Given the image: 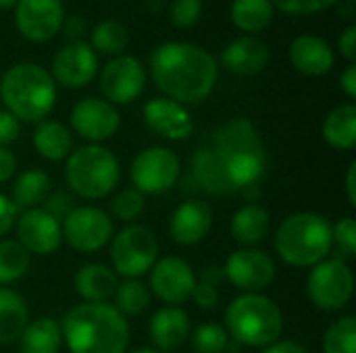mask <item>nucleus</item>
Wrapping results in <instances>:
<instances>
[{
    "label": "nucleus",
    "mask_w": 356,
    "mask_h": 353,
    "mask_svg": "<svg viewBox=\"0 0 356 353\" xmlns=\"http://www.w3.org/2000/svg\"><path fill=\"white\" fill-rule=\"evenodd\" d=\"M223 273L234 287L246 293H259L273 283L275 264L269 254L246 248L234 252L227 258Z\"/></svg>",
    "instance_id": "14"
},
{
    "label": "nucleus",
    "mask_w": 356,
    "mask_h": 353,
    "mask_svg": "<svg viewBox=\"0 0 356 353\" xmlns=\"http://www.w3.org/2000/svg\"><path fill=\"white\" fill-rule=\"evenodd\" d=\"M263 353H309L302 345H298V343H294V341H275V343H271L267 350Z\"/></svg>",
    "instance_id": "49"
},
{
    "label": "nucleus",
    "mask_w": 356,
    "mask_h": 353,
    "mask_svg": "<svg viewBox=\"0 0 356 353\" xmlns=\"http://www.w3.org/2000/svg\"><path fill=\"white\" fill-rule=\"evenodd\" d=\"M90 40H92L90 46H92L94 52L119 56L125 50L127 42H129V33L123 27V23L106 19V21H100V23L94 25Z\"/></svg>",
    "instance_id": "32"
},
{
    "label": "nucleus",
    "mask_w": 356,
    "mask_h": 353,
    "mask_svg": "<svg viewBox=\"0 0 356 353\" xmlns=\"http://www.w3.org/2000/svg\"><path fill=\"white\" fill-rule=\"evenodd\" d=\"M267 166L265 146L254 125L232 119L213 133V141L194 156V177L211 193H234L257 187Z\"/></svg>",
    "instance_id": "1"
},
{
    "label": "nucleus",
    "mask_w": 356,
    "mask_h": 353,
    "mask_svg": "<svg viewBox=\"0 0 356 353\" xmlns=\"http://www.w3.org/2000/svg\"><path fill=\"white\" fill-rule=\"evenodd\" d=\"M65 21L63 0H19L15 6L17 31L35 44L52 40Z\"/></svg>",
    "instance_id": "12"
},
{
    "label": "nucleus",
    "mask_w": 356,
    "mask_h": 353,
    "mask_svg": "<svg viewBox=\"0 0 356 353\" xmlns=\"http://www.w3.org/2000/svg\"><path fill=\"white\" fill-rule=\"evenodd\" d=\"M221 64L240 77L257 75L269 64V48L254 35L236 37L221 50Z\"/></svg>",
    "instance_id": "21"
},
{
    "label": "nucleus",
    "mask_w": 356,
    "mask_h": 353,
    "mask_svg": "<svg viewBox=\"0 0 356 353\" xmlns=\"http://www.w3.org/2000/svg\"><path fill=\"white\" fill-rule=\"evenodd\" d=\"M146 125L165 139L181 141L188 139L194 131V123L184 104L171 98H152L144 106Z\"/></svg>",
    "instance_id": "19"
},
{
    "label": "nucleus",
    "mask_w": 356,
    "mask_h": 353,
    "mask_svg": "<svg viewBox=\"0 0 356 353\" xmlns=\"http://www.w3.org/2000/svg\"><path fill=\"white\" fill-rule=\"evenodd\" d=\"M338 48H340V54L346 58V60H350V64L356 60V27L355 25H350V27H346L342 33H340V37H338Z\"/></svg>",
    "instance_id": "45"
},
{
    "label": "nucleus",
    "mask_w": 356,
    "mask_h": 353,
    "mask_svg": "<svg viewBox=\"0 0 356 353\" xmlns=\"http://www.w3.org/2000/svg\"><path fill=\"white\" fill-rule=\"evenodd\" d=\"M63 239L77 252L90 254L102 250L113 237L111 216L94 206L73 208L63 223Z\"/></svg>",
    "instance_id": "11"
},
{
    "label": "nucleus",
    "mask_w": 356,
    "mask_h": 353,
    "mask_svg": "<svg viewBox=\"0 0 356 353\" xmlns=\"http://www.w3.org/2000/svg\"><path fill=\"white\" fill-rule=\"evenodd\" d=\"M273 6L286 15H315L340 0H271Z\"/></svg>",
    "instance_id": "39"
},
{
    "label": "nucleus",
    "mask_w": 356,
    "mask_h": 353,
    "mask_svg": "<svg viewBox=\"0 0 356 353\" xmlns=\"http://www.w3.org/2000/svg\"><path fill=\"white\" fill-rule=\"evenodd\" d=\"M323 137L332 148L338 150H353L356 146V108L353 102L336 106L325 123H323Z\"/></svg>",
    "instance_id": "29"
},
{
    "label": "nucleus",
    "mask_w": 356,
    "mask_h": 353,
    "mask_svg": "<svg viewBox=\"0 0 356 353\" xmlns=\"http://www.w3.org/2000/svg\"><path fill=\"white\" fill-rule=\"evenodd\" d=\"M156 87L179 104H198L211 96L219 64L204 48L190 42H165L150 56Z\"/></svg>",
    "instance_id": "2"
},
{
    "label": "nucleus",
    "mask_w": 356,
    "mask_h": 353,
    "mask_svg": "<svg viewBox=\"0 0 356 353\" xmlns=\"http://www.w3.org/2000/svg\"><path fill=\"white\" fill-rule=\"evenodd\" d=\"M119 110L102 98H83L71 110V125L77 135L90 141H104L119 129Z\"/></svg>",
    "instance_id": "18"
},
{
    "label": "nucleus",
    "mask_w": 356,
    "mask_h": 353,
    "mask_svg": "<svg viewBox=\"0 0 356 353\" xmlns=\"http://www.w3.org/2000/svg\"><path fill=\"white\" fill-rule=\"evenodd\" d=\"M0 98L17 121L40 123L56 104V83L44 67L19 62L2 75Z\"/></svg>",
    "instance_id": "4"
},
{
    "label": "nucleus",
    "mask_w": 356,
    "mask_h": 353,
    "mask_svg": "<svg viewBox=\"0 0 356 353\" xmlns=\"http://www.w3.org/2000/svg\"><path fill=\"white\" fill-rule=\"evenodd\" d=\"M60 341V327L52 318L44 316L27 322L25 331L19 337V353H58Z\"/></svg>",
    "instance_id": "28"
},
{
    "label": "nucleus",
    "mask_w": 356,
    "mask_h": 353,
    "mask_svg": "<svg viewBox=\"0 0 356 353\" xmlns=\"http://www.w3.org/2000/svg\"><path fill=\"white\" fill-rule=\"evenodd\" d=\"M146 71L136 56H115L100 71V89L106 96V102L129 104L144 92Z\"/></svg>",
    "instance_id": "13"
},
{
    "label": "nucleus",
    "mask_w": 356,
    "mask_h": 353,
    "mask_svg": "<svg viewBox=\"0 0 356 353\" xmlns=\"http://www.w3.org/2000/svg\"><path fill=\"white\" fill-rule=\"evenodd\" d=\"M290 62L305 75L321 77L334 67V50L319 35H298L290 44Z\"/></svg>",
    "instance_id": "22"
},
{
    "label": "nucleus",
    "mask_w": 356,
    "mask_h": 353,
    "mask_svg": "<svg viewBox=\"0 0 356 353\" xmlns=\"http://www.w3.org/2000/svg\"><path fill=\"white\" fill-rule=\"evenodd\" d=\"M169 15L175 27L188 29L202 17V0H173Z\"/></svg>",
    "instance_id": "38"
},
{
    "label": "nucleus",
    "mask_w": 356,
    "mask_h": 353,
    "mask_svg": "<svg viewBox=\"0 0 356 353\" xmlns=\"http://www.w3.org/2000/svg\"><path fill=\"white\" fill-rule=\"evenodd\" d=\"M65 35L73 42H81V35L86 33V21L81 17H69L63 21Z\"/></svg>",
    "instance_id": "46"
},
{
    "label": "nucleus",
    "mask_w": 356,
    "mask_h": 353,
    "mask_svg": "<svg viewBox=\"0 0 356 353\" xmlns=\"http://www.w3.org/2000/svg\"><path fill=\"white\" fill-rule=\"evenodd\" d=\"M19 121L8 110H0V148L13 144L19 137Z\"/></svg>",
    "instance_id": "42"
},
{
    "label": "nucleus",
    "mask_w": 356,
    "mask_h": 353,
    "mask_svg": "<svg viewBox=\"0 0 356 353\" xmlns=\"http://www.w3.org/2000/svg\"><path fill=\"white\" fill-rule=\"evenodd\" d=\"M29 322L25 300L13 289H0V345L19 341Z\"/></svg>",
    "instance_id": "25"
},
{
    "label": "nucleus",
    "mask_w": 356,
    "mask_h": 353,
    "mask_svg": "<svg viewBox=\"0 0 356 353\" xmlns=\"http://www.w3.org/2000/svg\"><path fill=\"white\" fill-rule=\"evenodd\" d=\"M213 227V212L200 200H188L171 216L169 235L179 246H194L202 241Z\"/></svg>",
    "instance_id": "20"
},
{
    "label": "nucleus",
    "mask_w": 356,
    "mask_h": 353,
    "mask_svg": "<svg viewBox=\"0 0 356 353\" xmlns=\"http://www.w3.org/2000/svg\"><path fill=\"white\" fill-rule=\"evenodd\" d=\"M15 169H17L15 156L6 148H0V183H4L6 179H10L13 173H15Z\"/></svg>",
    "instance_id": "48"
},
{
    "label": "nucleus",
    "mask_w": 356,
    "mask_h": 353,
    "mask_svg": "<svg viewBox=\"0 0 356 353\" xmlns=\"http://www.w3.org/2000/svg\"><path fill=\"white\" fill-rule=\"evenodd\" d=\"M275 6L271 0H234L232 21L238 29L246 33H259L267 29L273 21Z\"/></svg>",
    "instance_id": "31"
},
{
    "label": "nucleus",
    "mask_w": 356,
    "mask_h": 353,
    "mask_svg": "<svg viewBox=\"0 0 356 353\" xmlns=\"http://www.w3.org/2000/svg\"><path fill=\"white\" fill-rule=\"evenodd\" d=\"M75 291L90 304H104L117 289V275L104 264H86L73 279Z\"/></svg>",
    "instance_id": "24"
},
{
    "label": "nucleus",
    "mask_w": 356,
    "mask_h": 353,
    "mask_svg": "<svg viewBox=\"0 0 356 353\" xmlns=\"http://www.w3.org/2000/svg\"><path fill=\"white\" fill-rule=\"evenodd\" d=\"M159 256V241L150 229L142 225H129L121 229L111 246L113 268L127 279H138L148 273Z\"/></svg>",
    "instance_id": "8"
},
{
    "label": "nucleus",
    "mask_w": 356,
    "mask_h": 353,
    "mask_svg": "<svg viewBox=\"0 0 356 353\" xmlns=\"http://www.w3.org/2000/svg\"><path fill=\"white\" fill-rule=\"evenodd\" d=\"M33 148L46 160H63L73 150L71 131L58 121H40L33 131Z\"/></svg>",
    "instance_id": "27"
},
{
    "label": "nucleus",
    "mask_w": 356,
    "mask_h": 353,
    "mask_svg": "<svg viewBox=\"0 0 356 353\" xmlns=\"http://www.w3.org/2000/svg\"><path fill=\"white\" fill-rule=\"evenodd\" d=\"M29 268V252L15 239L0 241V283L19 281Z\"/></svg>",
    "instance_id": "33"
},
{
    "label": "nucleus",
    "mask_w": 356,
    "mask_h": 353,
    "mask_svg": "<svg viewBox=\"0 0 356 353\" xmlns=\"http://www.w3.org/2000/svg\"><path fill=\"white\" fill-rule=\"evenodd\" d=\"M150 287L159 300L169 306H181L192 298L196 277L192 266L181 258H163L150 268Z\"/></svg>",
    "instance_id": "16"
},
{
    "label": "nucleus",
    "mask_w": 356,
    "mask_h": 353,
    "mask_svg": "<svg viewBox=\"0 0 356 353\" xmlns=\"http://www.w3.org/2000/svg\"><path fill=\"white\" fill-rule=\"evenodd\" d=\"M227 335L248 347H269L284 331V316L275 302L261 293L236 298L225 312Z\"/></svg>",
    "instance_id": "6"
},
{
    "label": "nucleus",
    "mask_w": 356,
    "mask_h": 353,
    "mask_svg": "<svg viewBox=\"0 0 356 353\" xmlns=\"http://www.w3.org/2000/svg\"><path fill=\"white\" fill-rule=\"evenodd\" d=\"M271 229L269 212L259 204H248L240 208L232 218V235L242 246L261 243Z\"/></svg>",
    "instance_id": "26"
},
{
    "label": "nucleus",
    "mask_w": 356,
    "mask_h": 353,
    "mask_svg": "<svg viewBox=\"0 0 356 353\" xmlns=\"http://www.w3.org/2000/svg\"><path fill=\"white\" fill-rule=\"evenodd\" d=\"M188 335H190V320L179 306H167L159 310L150 320V341L161 352L179 347L188 339Z\"/></svg>",
    "instance_id": "23"
},
{
    "label": "nucleus",
    "mask_w": 356,
    "mask_h": 353,
    "mask_svg": "<svg viewBox=\"0 0 356 353\" xmlns=\"http://www.w3.org/2000/svg\"><path fill=\"white\" fill-rule=\"evenodd\" d=\"M44 210L46 212H50L56 221H65V216L73 210L71 208V198L67 196V193H54V196H50V198H46V206H44Z\"/></svg>",
    "instance_id": "43"
},
{
    "label": "nucleus",
    "mask_w": 356,
    "mask_h": 353,
    "mask_svg": "<svg viewBox=\"0 0 356 353\" xmlns=\"http://www.w3.org/2000/svg\"><path fill=\"white\" fill-rule=\"evenodd\" d=\"M48 73L54 79V83H60L63 87L77 89V87L88 85L96 77L98 56L90 44L71 42L54 54L52 67Z\"/></svg>",
    "instance_id": "15"
},
{
    "label": "nucleus",
    "mask_w": 356,
    "mask_h": 353,
    "mask_svg": "<svg viewBox=\"0 0 356 353\" xmlns=\"http://www.w3.org/2000/svg\"><path fill=\"white\" fill-rule=\"evenodd\" d=\"M131 353H161V352H156V350H150V347H142V350H136V352H131Z\"/></svg>",
    "instance_id": "52"
},
{
    "label": "nucleus",
    "mask_w": 356,
    "mask_h": 353,
    "mask_svg": "<svg viewBox=\"0 0 356 353\" xmlns=\"http://www.w3.org/2000/svg\"><path fill=\"white\" fill-rule=\"evenodd\" d=\"M346 196L350 206H356V160L350 162L348 166V175H346Z\"/></svg>",
    "instance_id": "50"
},
{
    "label": "nucleus",
    "mask_w": 356,
    "mask_h": 353,
    "mask_svg": "<svg viewBox=\"0 0 356 353\" xmlns=\"http://www.w3.org/2000/svg\"><path fill=\"white\" fill-rule=\"evenodd\" d=\"M229 345V335L221 325L207 322L196 329L192 337V347L196 353H223Z\"/></svg>",
    "instance_id": "36"
},
{
    "label": "nucleus",
    "mask_w": 356,
    "mask_h": 353,
    "mask_svg": "<svg viewBox=\"0 0 356 353\" xmlns=\"http://www.w3.org/2000/svg\"><path fill=\"white\" fill-rule=\"evenodd\" d=\"M17 216H19V210L15 208L13 200L0 193V237L13 229V225L17 223Z\"/></svg>",
    "instance_id": "44"
},
{
    "label": "nucleus",
    "mask_w": 356,
    "mask_h": 353,
    "mask_svg": "<svg viewBox=\"0 0 356 353\" xmlns=\"http://www.w3.org/2000/svg\"><path fill=\"white\" fill-rule=\"evenodd\" d=\"M355 291V279L353 270L344 260H321L313 266L309 281H307V293L311 302L325 312H336L344 308Z\"/></svg>",
    "instance_id": "9"
},
{
    "label": "nucleus",
    "mask_w": 356,
    "mask_h": 353,
    "mask_svg": "<svg viewBox=\"0 0 356 353\" xmlns=\"http://www.w3.org/2000/svg\"><path fill=\"white\" fill-rule=\"evenodd\" d=\"M332 246V225L325 216L315 212L288 216L275 233V252L286 264L296 268L319 264L325 260Z\"/></svg>",
    "instance_id": "5"
},
{
    "label": "nucleus",
    "mask_w": 356,
    "mask_h": 353,
    "mask_svg": "<svg viewBox=\"0 0 356 353\" xmlns=\"http://www.w3.org/2000/svg\"><path fill=\"white\" fill-rule=\"evenodd\" d=\"M179 158L169 148H148L140 152L129 169L131 183L140 193H163L171 189L179 177Z\"/></svg>",
    "instance_id": "10"
},
{
    "label": "nucleus",
    "mask_w": 356,
    "mask_h": 353,
    "mask_svg": "<svg viewBox=\"0 0 356 353\" xmlns=\"http://www.w3.org/2000/svg\"><path fill=\"white\" fill-rule=\"evenodd\" d=\"M340 87L342 92L348 96V100H355L356 98V67L355 64H348L344 69V73L340 75Z\"/></svg>",
    "instance_id": "47"
},
{
    "label": "nucleus",
    "mask_w": 356,
    "mask_h": 353,
    "mask_svg": "<svg viewBox=\"0 0 356 353\" xmlns=\"http://www.w3.org/2000/svg\"><path fill=\"white\" fill-rule=\"evenodd\" d=\"M17 241L29 252L40 256H50L58 250L63 241L60 221H56L44 208L25 210L17 216Z\"/></svg>",
    "instance_id": "17"
},
{
    "label": "nucleus",
    "mask_w": 356,
    "mask_h": 353,
    "mask_svg": "<svg viewBox=\"0 0 356 353\" xmlns=\"http://www.w3.org/2000/svg\"><path fill=\"white\" fill-rule=\"evenodd\" d=\"M192 298L194 302L200 306V308H207V310H213L219 302V293H217V287L213 281L204 279L202 283H196L194 291H192Z\"/></svg>",
    "instance_id": "41"
},
{
    "label": "nucleus",
    "mask_w": 356,
    "mask_h": 353,
    "mask_svg": "<svg viewBox=\"0 0 356 353\" xmlns=\"http://www.w3.org/2000/svg\"><path fill=\"white\" fill-rule=\"evenodd\" d=\"M323 352L356 353V320L353 316H344L330 325L323 335Z\"/></svg>",
    "instance_id": "34"
},
{
    "label": "nucleus",
    "mask_w": 356,
    "mask_h": 353,
    "mask_svg": "<svg viewBox=\"0 0 356 353\" xmlns=\"http://www.w3.org/2000/svg\"><path fill=\"white\" fill-rule=\"evenodd\" d=\"M19 0H0V8H15Z\"/></svg>",
    "instance_id": "51"
},
{
    "label": "nucleus",
    "mask_w": 356,
    "mask_h": 353,
    "mask_svg": "<svg viewBox=\"0 0 356 353\" xmlns=\"http://www.w3.org/2000/svg\"><path fill=\"white\" fill-rule=\"evenodd\" d=\"M115 300H117V310L121 314H129L136 316L140 312L146 310L148 302H150V293L146 289V285H142L136 279H127L121 285H117L115 289Z\"/></svg>",
    "instance_id": "35"
},
{
    "label": "nucleus",
    "mask_w": 356,
    "mask_h": 353,
    "mask_svg": "<svg viewBox=\"0 0 356 353\" xmlns=\"http://www.w3.org/2000/svg\"><path fill=\"white\" fill-rule=\"evenodd\" d=\"M332 241L344 252L346 256L356 254V223L353 216L342 218L336 227H332Z\"/></svg>",
    "instance_id": "40"
},
{
    "label": "nucleus",
    "mask_w": 356,
    "mask_h": 353,
    "mask_svg": "<svg viewBox=\"0 0 356 353\" xmlns=\"http://www.w3.org/2000/svg\"><path fill=\"white\" fill-rule=\"evenodd\" d=\"M119 175L121 171L117 156L98 144L83 146L67 156V183L77 196L86 200L106 198L117 187Z\"/></svg>",
    "instance_id": "7"
},
{
    "label": "nucleus",
    "mask_w": 356,
    "mask_h": 353,
    "mask_svg": "<svg viewBox=\"0 0 356 353\" xmlns=\"http://www.w3.org/2000/svg\"><path fill=\"white\" fill-rule=\"evenodd\" d=\"M71 353H125L129 325L111 304H79L69 310L60 325Z\"/></svg>",
    "instance_id": "3"
},
{
    "label": "nucleus",
    "mask_w": 356,
    "mask_h": 353,
    "mask_svg": "<svg viewBox=\"0 0 356 353\" xmlns=\"http://www.w3.org/2000/svg\"><path fill=\"white\" fill-rule=\"evenodd\" d=\"M50 177L44 171H25L13 185V204L17 210L40 208L50 193Z\"/></svg>",
    "instance_id": "30"
},
{
    "label": "nucleus",
    "mask_w": 356,
    "mask_h": 353,
    "mask_svg": "<svg viewBox=\"0 0 356 353\" xmlns=\"http://www.w3.org/2000/svg\"><path fill=\"white\" fill-rule=\"evenodd\" d=\"M146 206V200H144V193H140L136 187H129V189H123L115 196L113 200V214L125 223H131L134 218H138L142 214Z\"/></svg>",
    "instance_id": "37"
}]
</instances>
